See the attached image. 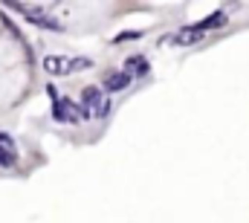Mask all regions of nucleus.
I'll use <instances>...</instances> for the list:
<instances>
[{
  "label": "nucleus",
  "instance_id": "f03ea898",
  "mask_svg": "<svg viewBox=\"0 0 249 223\" xmlns=\"http://www.w3.org/2000/svg\"><path fill=\"white\" fill-rule=\"evenodd\" d=\"M9 9L12 12H18V15H23L32 26H38V29H50V32H61V20H55V18H50L44 9H38V6H29V3H9Z\"/></svg>",
  "mask_w": 249,
  "mask_h": 223
},
{
  "label": "nucleus",
  "instance_id": "9b49d317",
  "mask_svg": "<svg viewBox=\"0 0 249 223\" xmlns=\"http://www.w3.org/2000/svg\"><path fill=\"white\" fill-rule=\"evenodd\" d=\"M0 145H6V148H15V142H12V136H6V133H0Z\"/></svg>",
  "mask_w": 249,
  "mask_h": 223
},
{
  "label": "nucleus",
  "instance_id": "f257e3e1",
  "mask_svg": "<svg viewBox=\"0 0 249 223\" xmlns=\"http://www.w3.org/2000/svg\"><path fill=\"white\" fill-rule=\"evenodd\" d=\"M93 67V58L78 56V58H64V56H47L44 58V70L50 75H72V73H81V70H90Z\"/></svg>",
  "mask_w": 249,
  "mask_h": 223
},
{
  "label": "nucleus",
  "instance_id": "1a4fd4ad",
  "mask_svg": "<svg viewBox=\"0 0 249 223\" xmlns=\"http://www.w3.org/2000/svg\"><path fill=\"white\" fill-rule=\"evenodd\" d=\"M142 35H145L142 29H136V32H133V29H127V32H119V35L113 38V44H127V41H139Z\"/></svg>",
  "mask_w": 249,
  "mask_h": 223
},
{
  "label": "nucleus",
  "instance_id": "7ed1b4c3",
  "mask_svg": "<svg viewBox=\"0 0 249 223\" xmlns=\"http://www.w3.org/2000/svg\"><path fill=\"white\" fill-rule=\"evenodd\" d=\"M102 105H105V90H102V87L90 84V87H84V90H81V108H84L87 113H93V116H96Z\"/></svg>",
  "mask_w": 249,
  "mask_h": 223
},
{
  "label": "nucleus",
  "instance_id": "9d476101",
  "mask_svg": "<svg viewBox=\"0 0 249 223\" xmlns=\"http://www.w3.org/2000/svg\"><path fill=\"white\" fill-rule=\"evenodd\" d=\"M107 113H110V102H107V99H105V105H102V108H99V113H96V116H99V119H105V116H107Z\"/></svg>",
  "mask_w": 249,
  "mask_h": 223
},
{
  "label": "nucleus",
  "instance_id": "0eeeda50",
  "mask_svg": "<svg viewBox=\"0 0 249 223\" xmlns=\"http://www.w3.org/2000/svg\"><path fill=\"white\" fill-rule=\"evenodd\" d=\"M53 119H55V122H78V116L70 113V108L64 105V99L53 102Z\"/></svg>",
  "mask_w": 249,
  "mask_h": 223
},
{
  "label": "nucleus",
  "instance_id": "423d86ee",
  "mask_svg": "<svg viewBox=\"0 0 249 223\" xmlns=\"http://www.w3.org/2000/svg\"><path fill=\"white\" fill-rule=\"evenodd\" d=\"M151 67H148V58L145 56H130L124 58V73L127 75H145Z\"/></svg>",
  "mask_w": 249,
  "mask_h": 223
},
{
  "label": "nucleus",
  "instance_id": "6e6552de",
  "mask_svg": "<svg viewBox=\"0 0 249 223\" xmlns=\"http://www.w3.org/2000/svg\"><path fill=\"white\" fill-rule=\"evenodd\" d=\"M15 166H18V154H15V148L0 145V168H15Z\"/></svg>",
  "mask_w": 249,
  "mask_h": 223
},
{
  "label": "nucleus",
  "instance_id": "20e7f679",
  "mask_svg": "<svg viewBox=\"0 0 249 223\" xmlns=\"http://www.w3.org/2000/svg\"><path fill=\"white\" fill-rule=\"evenodd\" d=\"M130 81H133V75H127L124 70H116V73H107V78L102 81V90L105 93H122L130 87Z\"/></svg>",
  "mask_w": 249,
  "mask_h": 223
},
{
  "label": "nucleus",
  "instance_id": "39448f33",
  "mask_svg": "<svg viewBox=\"0 0 249 223\" xmlns=\"http://www.w3.org/2000/svg\"><path fill=\"white\" fill-rule=\"evenodd\" d=\"M226 20H229V15H226V12H214L212 18H203V20H197V23H194V29L203 35V32H209V29H217V26H223Z\"/></svg>",
  "mask_w": 249,
  "mask_h": 223
}]
</instances>
